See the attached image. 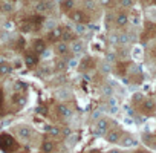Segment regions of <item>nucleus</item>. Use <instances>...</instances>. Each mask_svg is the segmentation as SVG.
<instances>
[{
    "label": "nucleus",
    "mask_w": 156,
    "mask_h": 153,
    "mask_svg": "<svg viewBox=\"0 0 156 153\" xmlns=\"http://www.w3.org/2000/svg\"><path fill=\"white\" fill-rule=\"evenodd\" d=\"M129 38H130L129 34H121L119 35V43L121 44H126V43H129Z\"/></svg>",
    "instance_id": "29"
},
{
    "label": "nucleus",
    "mask_w": 156,
    "mask_h": 153,
    "mask_svg": "<svg viewBox=\"0 0 156 153\" xmlns=\"http://www.w3.org/2000/svg\"><path fill=\"white\" fill-rule=\"evenodd\" d=\"M104 94H107V95H109V94H110V87H107V86H106V87H104Z\"/></svg>",
    "instance_id": "34"
},
{
    "label": "nucleus",
    "mask_w": 156,
    "mask_h": 153,
    "mask_svg": "<svg viewBox=\"0 0 156 153\" xmlns=\"http://www.w3.org/2000/svg\"><path fill=\"white\" fill-rule=\"evenodd\" d=\"M139 2H145V0H139Z\"/></svg>",
    "instance_id": "38"
},
{
    "label": "nucleus",
    "mask_w": 156,
    "mask_h": 153,
    "mask_svg": "<svg viewBox=\"0 0 156 153\" xmlns=\"http://www.w3.org/2000/svg\"><path fill=\"white\" fill-rule=\"evenodd\" d=\"M0 72H2V75H8L9 72H11V66L8 64V63H2V66H0Z\"/></svg>",
    "instance_id": "23"
},
{
    "label": "nucleus",
    "mask_w": 156,
    "mask_h": 153,
    "mask_svg": "<svg viewBox=\"0 0 156 153\" xmlns=\"http://www.w3.org/2000/svg\"><path fill=\"white\" fill-rule=\"evenodd\" d=\"M121 145H122V147H126V148L136 147V145H138V141H136L133 136H126V138L121 141Z\"/></svg>",
    "instance_id": "14"
},
{
    "label": "nucleus",
    "mask_w": 156,
    "mask_h": 153,
    "mask_svg": "<svg viewBox=\"0 0 156 153\" xmlns=\"http://www.w3.org/2000/svg\"><path fill=\"white\" fill-rule=\"evenodd\" d=\"M69 17H70L72 22H75V23H78V25H83V23L89 22V17H87L86 12H83V11H72Z\"/></svg>",
    "instance_id": "2"
},
{
    "label": "nucleus",
    "mask_w": 156,
    "mask_h": 153,
    "mask_svg": "<svg viewBox=\"0 0 156 153\" xmlns=\"http://www.w3.org/2000/svg\"><path fill=\"white\" fill-rule=\"evenodd\" d=\"M109 153H121V151H119V150H110Z\"/></svg>",
    "instance_id": "37"
},
{
    "label": "nucleus",
    "mask_w": 156,
    "mask_h": 153,
    "mask_svg": "<svg viewBox=\"0 0 156 153\" xmlns=\"http://www.w3.org/2000/svg\"><path fill=\"white\" fill-rule=\"evenodd\" d=\"M25 103H26V98H25L23 94H16V95H12V104H16L17 107L25 106Z\"/></svg>",
    "instance_id": "15"
},
{
    "label": "nucleus",
    "mask_w": 156,
    "mask_h": 153,
    "mask_svg": "<svg viewBox=\"0 0 156 153\" xmlns=\"http://www.w3.org/2000/svg\"><path fill=\"white\" fill-rule=\"evenodd\" d=\"M119 5L122 8H132L135 5V0H119Z\"/></svg>",
    "instance_id": "24"
},
{
    "label": "nucleus",
    "mask_w": 156,
    "mask_h": 153,
    "mask_svg": "<svg viewBox=\"0 0 156 153\" xmlns=\"http://www.w3.org/2000/svg\"><path fill=\"white\" fill-rule=\"evenodd\" d=\"M70 51H72L75 55H80V54H83V52H84V44H83V41H80V40H75V41H72Z\"/></svg>",
    "instance_id": "9"
},
{
    "label": "nucleus",
    "mask_w": 156,
    "mask_h": 153,
    "mask_svg": "<svg viewBox=\"0 0 156 153\" xmlns=\"http://www.w3.org/2000/svg\"><path fill=\"white\" fill-rule=\"evenodd\" d=\"M14 87H16L17 94H23V91L26 89V86H25L23 83H16V84H14Z\"/></svg>",
    "instance_id": "28"
},
{
    "label": "nucleus",
    "mask_w": 156,
    "mask_h": 153,
    "mask_svg": "<svg viewBox=\"0 0 156 153\" xmlns=\"http://www.w3.org/2000/svg\"><path fill=\"white\" fill-rule=\"evenodd\" d=\"M41 150H43L44 153H51V151H54V142L49 141V139H46V141L41 144Z\"/></svg>",
    "instance_id": "19"
},
{
    "label": "nucleus",
    "mask_w": 156,
    "mask_h": 153,
    "mask_svg": "<svg viewBox=\"0 0 156 153\" xmlns=\"http://www.w3.org/2000/svg\"><path fill=\"white\" fill-rule=\"evenodd\" d=\"M144 100H145V98H144V95H142V94H139V92H138V94H135V95L132 97V103H133L135 106L142 104V101H144Z\"/></svg>",
    "instance_id": "21"
},
{
    "label": "nucleus",
    "mask_w": 156,
    "mask_h": 153,
    "mask_svg": "<svg viewBox=\"0 0 156 153\" xmlns=\"http://www.w3.org/2000/svg\"><path fill=\"white\" fill-rule=\"evenodd\" d=\"M61 11L63 12H72V8H73V0H63V2H61Z\"/></svg>",
    "instance_id": "17"
},
{
    "label": "nucleus",
    "mask_w": 156,
    "mask_h": 153,
    "mask_svg": "<svg viewBox=\"0 0 156 153\" xmlns=\"http://www.w3.org/2000/svg\"><path fill=\"white\" fill-rule=\"evenodd\" d=\"M34 51L35 52H38V54H43L44 51H46V43H44V40H35L34 41Z\"/></svg>",
    "instance_id": "16"
},
{
    "label": "nucleus",
    "mask_w": 156,
    "mask_h": 153,
    "mask_svg": "<svg viewBox=\"0 0 156 153\" xmlns=\"http://www.w3.org/2000/svg\"><path fill=\"white\" fill-rule=\"evenodd\" d=\"M115 22H116V26L124 28V26H127V25H129V16H127L126 12H119V14H116Z\"/></svg>",
    "instance_id": "10"
},
{
    "label": "nucleus",
    "mask_w": 156,
    "mask_h": 153,
    "mask_svg": "<svg viewBox=\"0 0 156 153\" xmlns=\"http://www.w3.org/2000/svg\"><path fill=\"white\" fill-rule=\"evenodd\" d=\"M110 43H119V35H116V34L110 35Z\"/></svg>",
    "instance_id": "32"
},
{
    "label": "nucleus",
    "mask_w": 156,
    "mask_h": 153,
    "mask_svg": "<svg viewBox=\"0 0 156 153\" xmlns=\"http://www.w3.org/2000/svg\"><path fill=\"white\" fill-rule=\"evenodd\" d=\"M17 136L20 138V139H29L31 136H32V129L29 127V126H20L19 129H17Z\"/></svg>",
    "instance_id": "6"
},
{
    "label": "nucleus",
    "mask_w": 156,
    "mask_h": 153,
    "mask_svg": "<svg viewBox=\"0 0 156 153\" xmlns=\"http://www.w3.org/2000/svg\"><path fill=\"white\" fill-rule=\"evenodd\" d=\"M109 130H110V129H109V121H107L106 118H101V119L97 123V126H95V133L100 135V136L107 135Z\"/></svg>",
    "instance_id": "3"
},
{
    "label": "nucleus",
    "mask_w": 156,
    "mask_h": 153,
    "mask_svg": "<svg viewBox=\"0 0 156 153\" xmlns=\"http://www.w3.org/2000/svg\"><path fill=\"white\" fill-rule=\"evenodd\" d=\"M37 113L46 116V115H48V107H46V106H38V107H37Z\"/></svg>",
    "instance_id": "30"
},
{
    "label": "nucleus",
    "mask_w": 156,
    "mask_h": 153,
    "mask_svg": "<svg viewBox=\"0 0 156 153\" xmlns=\"http://www.w3.org/2000/svg\"><path fill=\"white\" fill-rule=\"evenodd\" d=\"M57 112L60 113L61 118H70V115H72V110L66 104H58L57 106Z\"/></svg>",
    "instance_id": "12"
},
{
    "label": "nucleus",
    "mask_w": 156,
    "mask_h": 153,
    "mask_svg": "<svg viewBox=\"0 0 156 153\" xmlns=\"http://www.w3.org/2000/svg\"><path fill=\"white\" fill-rule=\"evenodd\" d=\"M76 31H78V32H83V31H84V29H83V26H81V25H80V26H78V28H76Z\"/></svg>",
    "instance_id": "35"
},
{
    "label": "nucleus",
    "mask_w": 156,
    "mask_h": 153,
    "mask_svg": "<svg viewBox=\"0 0 156 153\" xmlns=\"http://www.w3.org/2000/svg\"><path fill=\"white\" fill-rule=\"evenodd\" d=\"M69 64H70V66H75V64H76V61H73V60H70V61H69Z\"/></svg>",
    "instance_id": "36"
},
{
    "label": "nucleus",
    "mask_w": 156,
    "mask_h": 153,
    "mask_svg": "<svg viewBox=\"0 0 156 153\" xmlns=\"http://www.w3.org/2000/svg\"><path fill=\"white\" fill-rule=\"evenodd\" d=\"M46 132L51 135V138H58L61 135V130L55 126H46Z\"/></svg>",
    "instance_id": "18"
},
{
    "label": "nucleus",
    "mask_w": 156,
    "mask_h": 153,
    "mask_svg": "<svg viewBox=\"0 0 156 153\" xmlns=\"http://www.w3.org/2000/svg\"><path fill=\"white\" fill-rule=\"evenodd\" d=\"M69 44L66 43V41H58V43H55V52L58 54V55H66L67 52H69Z\"/></svg>",
    "instance_id": "8"
},
{
    "label": "nucleus",
    "mask_w": 156,
    "mask_h": 153,
    "mask_svg": "<svg viewBox=\"0 0 156 153\" xmlns=\"http://www.w3.org/2000/svg\"><path fill=\"white\" fill-rule=\"evenodd\" d=\"M61 37H63V28H54V29H51L49 34H48V38H49L51 41H54V43L61 41Z\"/></svg>",
    "instance_id": "5"
},
{
    "label": "nucleus",
    "mask_w": 156,
    "mask_h": 153,
    "mask_svg": "<svg viewBox=\"0 0 156 153\" xmlns=\"http://www.w3.org/2000/svg\"><path fill=\"white\" fill-rule=\"evenodd\" d=\"M2 11H3V12H12V11H14V3H11V2L2 3Z\"/></svg>",
    "instance_id": "22"
},
{
    "label": "nucleus",
    "mask_w": 156,
    "mask_h": 153,
    "mask_svg": "<svg viewBox=\"0 0 156 153\" xmlns=\"http://www.w3.org/2000/svg\"><path fill=\"white\" fill-rule=\"evenodd\" d=\"M37 63H38V57L35 55V54H26L25 55V64L28 66V67H34V66H37Z\"/></svg>",
    "instance_id": "11"
},
{
    "label": "nucleus",
    "mask_w": 156,
    "mask_h": 153,
    "mask_svg": "<svg viewBox=\"0 0 156 153\" xmlns=\"http://www.w3.org/2000/svg\"><path fill=\"white\" fill-rule=\"evenodd\" d=\"M153 2H154V3H156V0H153Z\"/></svg>",
    "instance_id": "39"
},
{
    "label": "nucleus",
    "mask_w": 156,
    "mask_h": 153,
    "mask_svg": "<svg viewBox=\"0 0 156 153\" xmlns=\"http://www.w3.org/2000/svg\"><path fill=\"white\" fill-rule=\"evenodd\" d=\"M48 9H49V6H48V3H46V2H38V3L35 5V11H37V12H40V14L46 12Z\"/></svg>",
    "instance_id": "20"
},
{
    "label": "nucleus",
    "mask_w": 156,
    "mask_h": 153,
    "mask_svg": "<svg viewBox=\"0 0 156 153\" xmlns=\"http://www.w3.org/2000/svg\"><path fill=\"white\" fill-rule=\"evenodd\" d=\"M17 147L14 138L9 135V133H2V150L5 153H11L14 148Z\"/></svg>",
    "instance_id": "1"
},
{
    "label": "nucleus",
    "mask_w": 156,
    "mask_h": 153,
    "mask_svg": "<svg viewBox=\"0 0 156 153\" xmlns=\"http://www.w3.org/2000/svg\"><path fill=\"white\" fill-rule=\"evenodd\" d=\"M121 138H122V130L121 129H112V130H109L107 132V135H106V139L109 141V142H119L121 141Z\"/></svg>",
    "instance_id": "4"
},
{
    "label": "nucleus",
    "mask_w": 156,
    "mask_h": 153,
    "mask_svg": "<svg viewBox=\"0 0 156 153\" xmlns=\"http://www.w3.org/2000/svg\"><path fill=\"white\" fill-rule=\"evenodd\" d=\"M100 70H101L103 73H109V72H110V64H109V63H101V64H100Z\"/></svg>",
    "instance_id": "25"
},
{
    "label": "nucleus",
    "mask_w": 156,
    "mask_h": 153,
    "mask_svg": "<svg viewBox=\"0 0 156 153\" xmlns=\"http://www.w3.org/2000/svg\"><path fill=\"white\" fill-rule=\"evenodd\" d=\"M61 40L66 41V43H69V41H75V34H73L67 26H64V28H63V37H61Z\"/></svg>",
    "instance_id": "13"
},
{
    "label": "nucleus",
    "mask_w": 156,
    "mask_h": 153,
    "mask_svg": "<svg viewBox=\"0 0 156 153\" xmlns=\"http://www.w3.org/2000/svg\"><path fill=\"white\" fill-rule=\"evenodd\" d=\"M106 60H107L109 63L116 61V54H115V52H107V54H106Z\"/></svg>",
    "instance_id": "26"
},
{
    "label": "nucleus",
    "mask_w": 156,
    "mask_h": 153,
    "mask_svg": "<svg viewBox=\"0 0 156 153\" xmlns=\"http://www.w3.org/2000/svg\"><path fill=\"white\" fill-rule=\"evenodd\" d=\"M98 3H100L101 6H109V5L112 3V0H98Z\"/></svg>",
    "instance_id": "33"
},
{
    "label": "nucleus",
    "mask_w": 156,
    "mask_h": 153,
    "mask_svg": "<svg viewBox=\"0 0 156 153\" xmlns=\"http://www.w3.org/2000/svg\"><path fill=\"white\" fill-rule=\"evenodd\" d=\"M84 6H86L87 9H95V0H86Z\"/></svg>",
    "instance_id": "31"
},
{
    "label": "nucleus",
    "mask_w": 156,
    "mask_h": 153,
    "mask_svg": "<svg viewBox=\"0 0 156 153\" xmlns=\"http://www.w3.org/2000/svg\"><path fill=\"white\" fill-rule=\"evenodd\" d=\"M154 109H156V101H153V100H144L142 101V104H141V110L144 112V113H151V112H154Z\"/></svg>",
    "instance_id": "7"
},
{
    "label": "nucleus",
    "mask_w": 156,
    "mask_h": 153,
    "mask_svg": "<svg viewBox=\"0 0 156 153\" xmlns=\"http://www.w3.org/2000/svg\"><path fill=\"white\" fill-rule=\"evenodd\" d=\"M92 58H86V60H83V69L86 70V69H90L92 67Z\"/></svg>",
    "instance_id": "27"
}]
</instances>
